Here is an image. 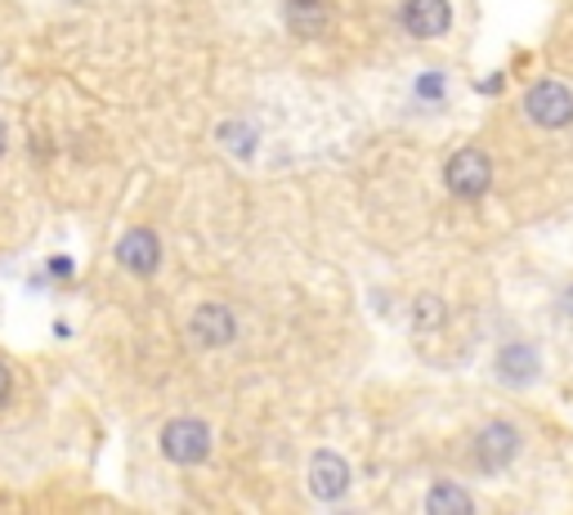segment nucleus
Returning <instances> with one entry per match:
<instances>
[{
  "mask_svg": "<svg viewBox=\"0 0 573 515\" xmlns=\"http://www.w3.org/2000/svg\"><path fill=\"white\" fill-rule=\"evenodd\" d=\"M426 511L430 515H467L471 511V493L457 488V484H434L426 493Z\"/></svg>",
  "mask_w": 573,
  "mask_h": 515,
  "instance_id": "nucleus-11",
  "label": "nucleus"
},
{
  "mask_svg": "<svg viewBox=\"0 0 573 515\" xmlns=\"http://www.w3.org/2000/svg\"><path fill=\"white\" fill-rule=\"evenodd\" d=\"M443 184L457 193V197H480L489 193L493 184V162L484 148H462V153H452L448 166H443Z\"/></svg>",
  "mask_w": 573,
  "mask_h": 515,
  "instance_id": "nucleus-2",
  "label": "nucleus"
},
{
  "mask_svg": "<svg viewBox=\"0 0 573 515\" xmlns=\"http://www.w3.org/2000/svg\"><path fill=\"white\" fill-rule=\"evenodd\" d=\"M117 260L135 274V278H153L157 269H162V243H157V234L153 229H126L122 234V243H117Z\"/></svg>",
  "mask_w": 573,
  "mask_h": 515,
  "instance_id": "nucleus-5",
  "label": "nucleus"
},
{
  "mask_svg": "<svg viewBox=\"0 0 573 515\" xmlns=\"http://www.w3.org/2000/svg\"><path fill=\"white\" fill-rule=\"evenodd\" d=\"M162 453H166V462H175V466H197V462H206V457H211V431H206V422H197V418H175V422H166V431H162Z\"/></svg>",
  "mask_w": 573,
  "mask_h": 515,
  "instance_id": "nucleus-1",
  "label": "nucleus"
},
{
  "mask_svg": "<svg viewBox=\"0 0 573 515\" xmlns=\"http://www.w3.org/2000/svg\"><path fill=\"white\" fill-rule=\"evenodd\" d=\"M283 19H287V28H291L296 37L314 41V37L327 32L331 10H327V0H283Z\"/></svg>",
  "mask_w": 573,
  "mask_h": 515,
  "instance_id": "nucleus-9",
  "label": "nucleus"
},
{
  "mask_svg": "<svg viewBox=\"0 0 573 515\" xmlns=\"http://www.w3.org/2000/svg\"><path fill=\"white\" fill-rule=\"evenodd\" d=\"M188 337L202 346V350H219V346H228L238 337V319H234V309L228 305H202L197 315L188 319Z\"/></svg>",
  "mask_w": 573,
  "mask_h": 515,
  "instance_id": "nucleus-4",
  "label": "nucleus"
},
{
  "mask_svg": "<svg viewBox=\"0 0 573 515\" xmlns=\"http://www.w3.org/2000/svg\"><path fill=\"white\" fill-rule=\"evenodd\" d=\"M412 319H417V332H439V328H443V319H448V309H443V300H439V296H421Z\"/></svg>",
  "mask_w": 573,
  "mask_h": 515,
  "instance_id": "nucleus-12",
  "label": "nucleus"
},
{
  "mask_svg": "<svg viewBox=\"0 0 573 515\" xmlns=\"http://www.w3.org/2000/svg\"><path fill=\"white\" fill-rule=\"evenodd\" d=\"M498 377H502L507 385H529V381L538 377V354H533L524 341L502 346V354H498Z\"/></svg>",
  "mask_w": 573,
  "mask_h": 515,
  "instance_id": "nucleus-10",
  "label": "nucleus"
},
{
  "mask_svg": "<svg viewBox=\"0 0 573 515\" xmlns=\"http://www.w3.org/2000/svg\"><path fill=\"white\" fill-rule=\"evenodd\" d=\"M421 94H443V76H421Z\"/></svg>",
  "mask_w": 573,
  "mask_h": 515,
  "instance_id": "nucleus-14",
  "label": "nucleus"
},
{
  "mask_svg": "<svg viewBox=\"0 0 573 515\" xmlns=\"http://www.w3.org/2000/svg\"><path fill=\"white\" fill-rule=\"evenodd\" d=\"M403 28L417 37V41H430V37H443L448 23H452V6L448 0H408V6L399 10Z\"/></svg>",
  "mask_w": 573,
  "mask_h": 515,
  "instance_id": "nucleus-8",
  "label": "nucleus"
},
{
  "mask_svg": "<svg viewBox=\"0 0 573 515\" xmlns=\"http://www.w3.org/2000/svg\"><path fill=\"white\" fill-rule=\"evenodd\" d=\"M6 140H10V131H6V122H0V157H6Z\"/></svg>",
  "mask_w": 573,
  "mask_h": 515,
  "instance_id": "nucleus-16",
  "label": "nucleus"
},
{
  "mask_svg": "<svg viewBox=\"0 0 573 515\" xmlns=\"http://www.w3.org/2000/svg\"><path fill=\"white\" fill-rule=\"evenodd\" d=\"M524 113L542 126V131H564L573 122V94L560 81H538L524 94Z\"/></svg>",
  "mask_w": 573,
  "mask_h": 515,
  "instance_id": "nucleus-3",
  "label": "nucleus"
},
{
  "mask_svg": "<svg viewBox=\"0 0 573 515\" xmlns=\"http://www.w3.org/2000/svg\"><path fill=\"white\" fill-rule=\"evenodd\" d=\"M50 274H59V278H68V274H72V260H63V256H59V260H50Z\"/></svg>",
  "mask_w": 573,
  "mask_h": 515,
  "instance_id": "nucleus-15",
  "label": "nucleus"
},
{
  "mask_svg": "<svg viewBox=\"0 0 573 515\" xmlns=\"http://www.w3.org/2000/svg\"><path fill=\"white\" fill-rule=\"evenodd\" d=\"M10 394H14V372H10L6 363H0V408L10 403Z\"/></svg>",
  "mask_w": 573,
  "mask_h": 515,
  "instance_id": "nucleus-13",
  "label": "nucleus"
},
{
  "mask_svg": "<svg viewBox=\"0 0 573 515\" xmlns=\"http://www.w3.org/2000/svg\"><path fill=\"white\" fill-rule=\"evenodd\" d=\"M350 488V466L346 457H336V453H314L309 462V493L318 502H336V497H346Z\"/></svg>",
  "mask_w": 573,
  "mask_h": 515,
  "instance_id": "nucleus-7",
  "label": "nucleus"
},
{
  "mask_svg": "<svg viewBox=\"0 0 573 515\" xmlns=\"http://www.w3.org/2000/svg\"><path fill=\"white\" fill-rule=\"evenodd\" d=\"M515 453H520V431H515V426H507V422H489V426L475 435V462H480L484 471H502V466H511V462H515Z\"/></svg>",
  "mask_w": 573,
  "mask_h": 515,
  "instance_id": "nucleus-6",
  "label": "nucleus"
}]
</instances>
